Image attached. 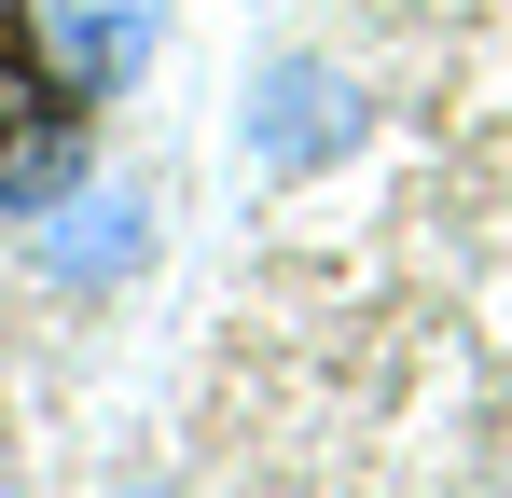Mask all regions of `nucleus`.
<instances>
[{
	"label": "nucleus",
	"instance_id": "obj_1",
	"mask_svg": "<svg viewBox=\"0 0 512 498\" xmlns=\"http://www.w3.org/2000/svg\"><path fill=\"white\" fill-rule=\"evenodd\" d=\"M28 56L70 83V97H111V83L153 56V0H14Z\"/></svg>",
	"mask_w": 512,
	"mask_h": 498
},
{
	"label": "nucleus",
	"instance_id": "obj_2",
	"mask_svg": "<svg viewBox=\"0 0 512 498\" xmlns=\"http://www.w3.org/2000/svg\"><path fill=\"white\" fill-rule=\"evenodd\" d=\"M250 139H263V166H319V153L346 139V125H333V70H277Z\"/></svg>",
	"mask_w": 512,
	"mask_h": 498
},
{
	"label": "nucleus",
	"instance_id": "obj_3",
	"mask_svg": "<svg viewBox=\"0 0 512 498\" xmlns=\"http://www.w3.org/2000/svg\"><path fill=\"white\" fill-rule=\"evenodd\" d=\"M28 111H42V97H28V70H14V56H0V208H14V194H42V180H56V153H14V139H28Z\"/></svg>",
	"mask_w": 512,
	"mask_h": 498
}]
</instances>
